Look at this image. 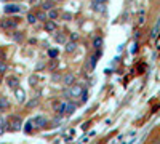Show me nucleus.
<instances>
[{"mask_svg":"<svg viewBox=\"0 0 160 144\" xmlns=\"http://www.w3.org/2000/svg\"><path fill=\"white\" fill-rule=\"evenodd\" d=\"M46 123H48L46 117H43V115H37V117L30 119L29 122L26 123V131L30 133V131H35V130H42V128L46 127Z\"/></svg>","mask_w":160,"mask_h":144,"instance_id":"nucleus-1","label":"nucleus"},{"mask_svg":"<svg viewBox=\"0 0 160 144\" xmlns=\"http://www.w3.org/2000/svg\"><path fill=\"white\" fill-rule=\"evenodd\" d=\"M21 127H22V120L18 115H13V117H10L7 120V130H10V131H18Z\"/></svg>","mask_w":160,"mask_h":144,"instance_id":"nucleus-2","label":"nucleus"},{"mask_svg":"<svg viewBox=\"0 0 160 144\" xmlns=\"http://www.w3.org/2000/svg\"><path fill=\"white\" fill-rule=\"evenodd\" d=\"M83 93V85L77 83V85H69V88L66 90V95L71 96V98H79Z\"/></svg>","mask_w":160,"mask_h":144,"instance_id":"nucleus-3","label":"nucleus"},{"mask_svg":"<svg viewBox=\"0 0 160 144\" xmlns=\"http://www.w3.org/2000/svg\"><path fill=\"white\" fill-rule=\"evenodd\" d=\"M22 7L18 5V3H7L5 8H3V11H5V14H18L21 13Z\"/></svg>","mask_w":160,"mask_h":144,"instance_id":"nucleus-4","label":"nucleus"},{"mask_svg":"<svg viewBox=\"0 0 160 144\" xmlns=\"http://www.w3.org/2000/svg\"><path fill=\"white\" fill-rule=\"evenodd\" d=\"M0 26H2V29H14V27L18 26V19H3L2 22H0Z\"/></svg>","mask_w":160,"mask_h":144,"instance_id":"nucleus-5","label":"nucleus"},{"mask_svg":"<svg viewBox=\"0 0 160 144\" xmlns=\"http://www.w3.org/2000/svg\"><path fill=\"white\" fill-rule=\"evenodd\" d=\"M77 109V104L75 103H69V101H66V106H64V115H71L75 112Z\"/></svg>","mask_w":160,"mask_h":144,"instance_id":"nucleus-6","label":"nucleus"},{"mask_svg":"<svg viewBox=\"0 0 160 144\" xmlns=\"http://www.w3.org/2000/svg\"><path fill=\"white\" fill-rule=\"evenodd\" d=\"M98 58H99V53L98 54H91L90 56V59H88V71H93V69L96 67V63H98Z\"/></svg>","mask_w":160,"mask_h":144,"instance_id":"nucleus-7","label":"nucleus"},{"mask_svg":"<svg viewBox=\"0 0 160 144\" xmlns=\"http://www.w3.org/2000/svg\"><path fill=\"white\" fill-rule=\"evenodd\" d=\"M14 95H16V99H18V103H24L26 101V91L22 90V88H14Z\"/></svg>","mask_w":160,"mask_h":144,"instance_id":"nucleus-8","label":"nucleus"},{"mask_svg":"<svg viewBox=\"0 0 160 144\" xmlns=\"http://www.w3.org/2000/svg\"><path fill=\"white\" fill-rule=\"evenodd\" d=\"M7 85H8L10 88H18L19 87V80L16 79V77H8V79H7Z\"/></svg>","mask_w":160,"mask_h":144,"instance_id":"nucleus-9","label":"nucleus"},{"mask_svg":"<svg viewBox=\"0 0 160 144\" xmlns=\"http://www.w3.org/2000/svg\"><path fill=\"white\" fill-rule=\"evenodd\" d=\"M74 79H75V77H74V74L67 72L64 77H62V83H64V85H67V87H69V85H71L72 82H74Z\"/></svg>","mask_w":160,"mask_h":144,"instance_id":"nucleus-10","label":"nucleus"},{"mask_svg":"<svg viewBox=\"0 0 160 144\" xmlns=\"http://www.w3.org/2000/svg\"><path fill=\"white\" fill-rule=\"evenodd\" d=\"M45 30L46 32H54V30H56V22L54 21H45Z\"/></svg>","mask_w":160,"mask_h":144,"instance_id":"nucleus-11","label":"nucleus"},{"mask_svg":"<svg viewBox=\"0 0 160 144\" xmlns=\"http://www.w3.org/2000/svg\"><path fill=\"white\" fill-rule=\"evenodd\" d=\"M159 27H160V21L155 22L154 29H152V32H151V38H152V40H157V37H159Z\"/></svg>","mask_w":160,"mask_h":144,"instance_id":"nucleus-12","label":"nucleus"},{"mask_svg":"<svg viewBox=\"0 0 160 144\" xmlns=\"http://www.w3.org/2000/svg\"><path fill=\"white\" fill-rule=\"evenodd\" d=\"M42 8H43V11L46 10H51L53 8V0H43V3H42Z\"/></svg>","mask_w":160,"mask_h":144,"instance_id":"nucleus-13","label":"nucleus"},{"mask_svg":"<svg viewBox=\"0 0 160 144\" xmlns=\"http://www.w3.org/2000/svg\"><path fill=\"white\" fill-rule=\"evenodd\" d=\"M93 10H95V11H99V13H103V11H104V3L93 2Z\"/></svg>","mask_w":160,"mask_h":144,"instance_id":"nucleus-14","label":"nucleus"},{"mask_svg":"<svg viewBox=\"0 0 160 144\" xmlns=\"http://www.w3.org/2000/svg\"><path fill=\"white\" fill-rule=\"evenodd\" d=\"M75 46H77L75 42H67V43H66V51H67V53H72L74 50H75Z\"/></svg>","mask_w":160,"mask_h":144,"instance_id":"nucleus-15","label":"nucleus"},{"mask_svg":"<svg viewBox=\"0 0 160 144\" xmlns=\"http://www.w3.org/2000/svg\"><path fill=\"white\" fill-rule=\"evenodd\" d=\"M93 45H95V48H101L103 46V37H95V40H93Z\"/></svg>","mask_w":160,"mask_h":144,"instance_id":"nucleus-16","label":"nucleus"},{"mask_svg":"<svg viewBox=\"0 0 160 144\" xmlns=\"http://www.w3.org/2000/svg\"><path fill=\"white\" fill-rule=\"evenodd\" d=\"M7 107H8V99H7L5 96H0V109L3 111V109H7Z\"/></svg>","mask_w":160,"mask_h":144,"instance_id":"nucleus-17","label":"nucleus"},{"mask_svg":"<svg viewBox=\"0 0 160 144\" xmlns=\"http://www.w3.org/2000/svg\"><path fill=\"white\" fill-rule=\"evenodd\" d=\"M13 40H14V42H22V40H24V35H22V32H14V34H13Z\"/></svg>","mask_w":160,"mask_h":144,"instance_id":"nucleus-18","label":"nucleus"},{"mask_svg":"<svg viewBox=\"0 0 160 144\" xmlns=\"http://www.w3.org/2000/svg\"><path fill=\"white\" fill-rule=\"evenodd\" d=\"M7 130V120L5 119H0V135H3Z\"/></svg>","mask_w":160,"mask_h":144,"instance_id":"nucleus-19","label":"nucleus"},{"mask_svg":"<svg viewBox=\"0 0 160 144\" xmlns=\"http://www.w3.org/2000/svg\"><path fill=\"white\" fill-rule=\"evenodd\" d=\"M27 22H30V24H35L37 22V16L34 13H29L27 14Z\"/></svg>","mask_w":160,"mask_h":144,"instance_id":"nucleus-20","label":"nucleus"},{"mask_svg":"<svg viewBox=\"0 0 160 144\" xmlns=\"http://www.w3.org/2000/svg\"><path fill=\"white\" fill-rule=\"evenodd\" d=\"M54 42H58V43H66V35H62V34L54 35Z\"/></svg>","mask_w":160,"mask_h":144,"instance_id":"nucleus-21","label":"nucleus"},{"mask_svg":"<svg viewBox=\"0 0 160 144\" xmlns=\"http://www.w3.org/2000/svg\"><path fill=\"white\" fill-rule=\"evenodd\" d=\"M48 18H50V19H56V18H58V11L54 10V8L48 10Z\"/></svg>","mask_w":160,"mask_h":144,"instance_id":"nucleus-22","label":"nucleus"},{"mask_svg":"<svg viewBox=\"0 0 160 144\" xmlns=\"http://www.w3.org/2000/svg\"><path fill=\"white\" fill-rule=\"evenodd\" d=\"M35 16H37V19H42V21H45V19H46V14L43 13V11H42V13H38V14H35Z\"/></svg>","mask_w":160,"mask_h":144,"instance_id":"nucleus-23","label":"nucleus"},{"mask_svg":"<svg viewBox=\"0 0 160 144\" xmlns=\"http://www.w3.org/2000/svg\"><path fill=\"white\" fill-rule=\"evenodd\" d=\"M48 54H50V58H56L58 56V51H56V50H50Z\"/></svg>","mask_w":160,"mask_h":144,"instance_id":"nucleus-24","label":"nucleus"},{"mask_svg":"<svg viewBox=\"0 0 160 144\" xmlns=\"http://www.w3.org/2000/svg\"><path fill=\"white\" fill-rule=\"evenodd\" d=\"M37 104H38V99H34V101H30V103H27V106L34 107V106H37Z\"/></svg>","mask_w":160,"mask_h":144,"instance_id":"nucleus-25","label":"nucleus"},{"mask_svg":"<svg viewBox=\"0 0 160 144\" xmlns=\"http://www.w3.org/2000/svg\"><path fill=\"white\" fill-rule=\"evenodd\" d=\"M5 71H7V64L0 61V72H5Z\"/></svg>","mask_w":160,"mask_h":144,"instance_id":"nucleus-26","label":"nucleus"},{"mask_svg":"<svg viewBox=\"0 0 160 144\" xmlns=\"http://www.w3.org/2000/svg\"><path fill=\"white\" fill-rule=\"evenodd\" d=\"M62 18L69 21V19H72V14H71V13H64V14H62Z\"/></svg>","mask_w":160,"mask_h":144,"instance_id":"nucleus-27","label":"nucleus"},{"mask_svg":"<svg viewBox=\"0 0 160 144\" xmlns=\"http://www.w3.org/2000/svg\"><path fill=\"white\" fill-rule=\"evenodd\" d=\"M139 24H143V22H144V11H141V14H139Z\"/></svg>","mask_w":160,"mask_h":144,"instance_id":"nucleus-28","label":"nucleus"},{"mask_svg":"<svg viewBox=\"0 0 160 144\" xmlns=\"http://www.w3.org/2000/svg\"><path fill=\"white\" fill-rule=\"evenodd\" d=\"M136 50H138V43H136V42H135V43H133V46H131V53H135Z\"/></svg>","mask_w":160,"mask_h":144,"instance_id":"nucleus-29","label":"nucleus"},{"mask_svg":"<svg viewBox=\"0 0 160 144\" xmlns=\"http://www.w3.org/2000/svg\"><path fill=\"white\" fill-rule=\"evenodd\" d=\"M79 38V34H72V42H75Z\"/></svg>","mask_w":160,"mask_h":144,"instance_id":"nucleus-30","label":"nucleus"},{"mask_svg":"<svg viewBox=\"0 0 160 144\" xmlns=\"http://www.w3.org/2000/svg\"><path fill=\"white\" fill-rule=\"evenodd\" d=\"M95 2H98V3H106L107 0H95Z\"/></svg>","mask_w":160,"mask_h":144,"instance_id":"nucleus-31","label":"nucleus"},{"mask_svg":"<svg viewBox=\"0 0 160 144\" xmlns=\"http://www.w3.org/2000/svg\"><path fill=\"white\" fill-rule=\"evenodd\" d=\"M154 144H159V138H155V139H154Z\"/></svg>","mask_w":160,"mask_h":144,"instance_id":"nucleus-32","label":"nucleus"},{"mask_svg":"<svg viewBox=\"0 0 160 144\" xmlns=\"http://www.w3.org/2000/svg\"><path fill=\"white\" fill-rule=\"evenodd\" d=\"M29 2H30V3H34V2H37V0H29Z\"/></svg>","mask_w":160,"mask_h":144,"instance_id":"nucleus-33","label":"nucleus"},{"mask_svg":"<svg viewBox=\"0 0 160 144\" xmlns=\"http://www.w3.org/2000/svg\"><path fill=\"white\" fill-rule=\"evenodd\" d=\"M54 2H62V0H54Z\"/></svg>","mask_w":160,"mask_h":144,"instance_id":"nucleus-34","label":"nucleus"},{"mask_svg":"<svg viewBox=\"0 0 160 144\" xmlns=\"http://www.w3.org/2000/svg\"><path fill=\"white\" fill-rule=\"evenodd\" d=\"M0 83H2V75H0Z\"/></svg>","mask_w":160,"mask_h":144,"instance_id":"nucleus-35","label":"nucleus"},{"mask_svg":"<svg viewBox=\"0 0 160 144\" xmlns=\"http://www.w3.org/2000/svg\"><path fill=\"white\" fill-rule=\"evenodd\" d=\"M0 112H2V109H0Z\"/></svg>","mask_w":160,"mask_h":144,"instance_id":"nucleus-36","label":"nucleus"}]
</instances>
